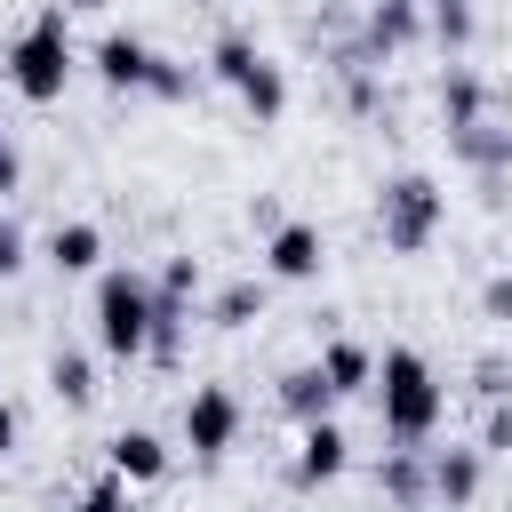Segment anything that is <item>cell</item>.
<instances>
[{
	"mask_svg": "<svg viewBox=\"0 0 512 512\" xmlns=\"http://www.w3.org/2000/svg\"><path fill=\"white\" fill-rule=\"evenodd\" d=\"M280 408H288L296 424H320V416L336 408V384L320 376V360H304V368H288V376H280Z\"/></svg>",
	"mask_w": 512,
	"mask_h": 512,
	"instance_id": "cell-14",
	"label": "cell"
},
{
	"mask_svg": "<svg viewBox=\"0 0 512 512\" xmlns=\"http://www.w3.org/2000/svg\"><path fill=\"white\" fill-rule=\"evenodd\" d=\"M72 64H80V56H72V16H64L56 0H48V8L8 40V56H0V72H8V88H16L24 104H56V96L72 88Z\"/></svg>",
	"mask_w": 512,
	"mask_h": 512,
	"instance_id": "cell-2",
	"label": "cell"
},
{
	"mask_svg": "<svg viewBox=\"0 0 512 512\" xmlns=\"http://www.w3.org/2000/svg\"><path fill=\"white\" fill-rule=\"evenodd\" d=\"M96 344L112 360H144L152 352V280L144 272H128V264L96 272Z\"/></svg>",
	"mask_w": 512,
	"mask_h": 512,
	"instance_id": "cell-4",
	"label": "cell"
},
{
	"mask_svg": "<svg viewBox=\"0 0 512 512\" xmlns=\"http://www.w3.org/2000/svg\"><path fill=\"white\" fill-rule=\"evenodd\" d=\"M384 8H416V0H384Z\"/></svg>",
	"mask_w": 512,
	"mask_h": 512,
	"instance_id": "cell-34",
	"label": "cell"
},
{
	"mask_svg": "<svg viewBox=\"0 0 512 512\" xmlns=\"http://www.w3.org/2000/svg\"><path fill=\"white\" fill-rule=\"evenodd\" d=\"M432 40H440V48L456 56V48L472 40V8H440V0H432Z\"/></svg>",
	"mask_w": 512,
	"mask_h": 512,
	"instance_id": "cell-23",
	"label": "cell"
},
{
	"mask_svg": "<svg viewBox=\"0 0 512 512\" xmlns=\"http://www.w3.org/2000/svg\"><path fill=\"white\" fill-rule=\"evenodd\" d=\"M232 440H240V392L232 384H192V400H184V448L216 464Z\"/></svg>",
	"mask_w": 512,
	"mask_h": 512,
	"instance_id": "cell-6",
	"label": "cell"
},
{
	"mask_svg": "<svg viewBox=\"0 0 512 512\" xmlns=\"http://www.w3.org/2000/svg\"><path fill=\"white\" fill-rule=\"evenodd\" d=\"M344 464H352V440H344L336 416H320V424L296 432V464H288V480H296V488H328V480H344Z\"/></svg>",
	"mask_w": 512,
	"mask_h": 512,
	"instance_id": "cell-8",
	"label": "cell"
},
{
	"mask_svg": "<svg viewBox=\"0 0 512 512\" xmlns=\"http://www.w3.org/2000/svg\"><path fill=\"white\" fill-rule=\"evenodd\" d=\"M16 432H24V416H16V408H8V400H0V464H8V456H16Z\"/></svg>",
	"mask_w": 512,
	"mask_h": 512,
	"instance_id": "cell-30",
	"label": "cell"
},
{
	"mask_svg": "<svg viewBox=\"0 0 512 512\" xmlns=\"http://www.w3.org/2000/svg\"><path fill=\"white\" fill-rule=\"evenodd\" d=\"M440 8H472V0H440Z\"/></svg>",
	"mask_w": 512,
	"mask_h": 512,
	"instance_id": "cell-33",
	"label": "cell"
},
{
	"mask_svg": "<svg viewBox=\"0 0 512 512\" xmlns=\"http://www.w3.org/2000/svg\"><path fill=\"white\" fill-rule=\"evenodd\" d=\"M320 376L336 384V400H344V392H368V384H376V352L352 344V336H336V344L320 352Z\"/></svg>",
	"mask_w": 512,
	"mask_h": 512,
	"instance_id": "cell-18",
	"label": "cell"
},
{
	"mask_svg": "<svg viewBox=\"0 0 512 512\" xmlns=\"http://www.w3.org/2000/svg\"><path fill=\"white\" fill-rule=\"evenodd\" d=\"M48 264H56L64 280H72V272H96V264H104V232H96L88 216L56 224V232H48Z\"/></svg>",
	"mask_w": 512,
	"mask_h": 512,
	"instance_id": "cell-13",
	"label": "cell"
},
{
	"mask_svg": "<svg viewBox=\"0 0 512 512\" xmlns=\"http://www.w3.org/2000/svg\"><path fill=\"white\" fill-rule=\"evenodd\" d=\"M72 512H128V480H112V472L88 480V488L72 496Z\"/></svg>",
	"mask_w": 512,
	"mask_h": 512,
	"instance_id": "cell-22",
	"label": "cell"
},
{
	"mask_svg": "<svg viewBox=\"0 0 512 512\" xmlns=\"http://www.w3.org/2000/svg\"><path fill=\"white\" fill-rule=\"evenodd\" d=\"M248 216H256V232H280V224H288V216H280V200H272V192H256V208H248Z\"/></svg>",
	"mask_w": 512,
	"mask_h": 512,
	"instance_id": "cell-29",
	"label": "cell"
},
{
	"mask_svg": "<svg viewBox=\"0 0 512 512\" xmlns=\"http://www.w3.org/2000/svg\"><path fill=\"white\" fill-rule=\"evenodd\" d=\"M88 64H96V80H104V88H120V96H144V72H152V48H144L136 32H104V40L88 48Z\"/></svg>",
	"mask_w": 512,
	"mask_h": 512,
	"instance_id": "cell-11",
	"label": "cell"
},
{
	"mask_svg": "<svg viewBox=\"0 0 512 512\" xmlns=\"http://www.w3.org/2000/svg\"><path fill=\"white\" fill-rule=\"evenodd\" d=\"M16 176H24V160H16V144L0 136V192H16Z\"/></svg>",
	"mask_w": 512,
	"mask_h": 512,
	"instance_id": "cell-31",
	"label": "cell"
},
{
	"mask_svg": "<svg viewBox=\"0 0 512 512\" xmlns=\"http://www.w3.org/2000/svg\"><path fill=\"white\" fill-rule=\"evenodd\" d=\"M440 224H448V192H440L424 168H408V176H392V184L376 192V232H384L392 256H424V248L440 240Z\"/></svg>",
	"mask_w": 512,
	"mask_h": 512,
	"instance_id": "cell-3",
	"label": "cell"
},
{
	"mask_svg": "<svg viewBox=\"0 0 512 512\" xmlns=\"http://www.w3.org/2000/svg\"><path fill=\"white\" fill-rule=\"evenodd\" d=\"M208 80H224V88H232V96H240L264 128L288 112V72H280V64L248 40V32H224V40L208 48Z\"/></svg>",
	"mask_w": 512,
	"mask_h": 512,
	"instance_id": "cell-5",
	"label": "cell"
},
{
	"mask_svg": "<svg viewBox=\"0 0 512 512\" xmlns=\"http://www.w3.org/2000/svg\"><path fill=\"white\" fill-rule=\"evenodd\" d=\"M448 152H456L480 184L512 176V128H504V120H464V128H448Z\"/></svg>",
	"mask_w": 512,
	"mask_h": 512,
	"instance_id": "cell-10",
	"label": "cell"
},
{
	"mask_svg": "<svg viewBox=\"0 0 512 512\" xmlns=\"http://www.w3.org/2000/svg\"><path fill=\"white\" fill-rule=\"evenodd\" d=\"M472 448H480V456H504V448H512V400H488V424H480Z\"/></svg>",
	"mask_w": 512,
	"mask_h": 512,
	"instance_id": "cell-24",
	"label": "cell"
},
{
	"mask_svg": "<svg viewBox=\"0 0 512 512\" xmlns=\"http://www.w3.org/2000/svg\"><path fill=\"white\" fill-rule=\"evenodd\" d=\"M480 312L488 320H512V272H488L480 280Z\"/></svg>",
	"mask_w": 512,
	"mask_h": 512,
	"instance_id": "cell-26",
	"label": "cell"
},
{
	"mask_svg": "<svg viewBox=\"0 0 512 512\" xmlns=\"http://www.w3.org/2000/svg\"><path fill=\"white\" fill-rule=\"evenodd\" d=\"M368 392H376V424H384L392 448H424L440 432V416H448V392H440V376H432V360L416 344H392L376 360V384Z\"/></svg>",
	"mask_w": 512,
	"mask_h": 512,
	"instance_id": "cell-1",
	"label": "cell"
},
{
	"mask_svg": "<svg viewBox=\"0 0 512 512\" xmlns=\"http://www.w3.org/2000/svg\"><path fill=\"white\" fill-rule=\"evenodd\" d=\"M440 120H448V128L488 120V80H480L472 64H448V72H440Z\"/></svg>",
	"mask_w": 512,
	"mask_h": 512,
	"instance_id": "cell-15",
	"label": "cell"
},
{
	"mask_svg": "<svg viewBox=\"0 0 512 512\" xmlns=\"http://www.w3.org/2000/svg\"><path fill=\"white\" fill-rule=\"evenodd\" d=\"M256 312H264V288H256V280H232V288H216V304H208L216 328H248Z\"/></svg>",
	"mask_w": 512,
	"mask_h": 512,
	"instance_id": "cell-21",
	"label": "cell"
},
{
	"mask_svg": "<svg viewBox=\"0 0 512 512\" xmlns=\"http://www.w3.org/2000/svg\"><path fill=\"white\" fill-rule=\"evenodd\" d=\"M192 88H200V72H192L184 56H160V48H152V72H144V96H160V104H184Z\"/></svg>",
	"mask_w": 512,
	"mask_h": 512,
	"instance_id": "cell-20",
	"label": "cell"
},
{
	"mask_svg": "<svg viewBox=\"0 0 512 512\" xmlns=\"http://www.w3.org/2000/svg\"><path fill=\"white\" fill-rule=\"evenodd\" d=\"M152 288H160V296H184V304H192V288H200V264H192V256H168Z\"/></svg>",
	"mask_w": 512,
	"mask_h": 512,
	"instance_id": "cell-25",
	"label": "cell"
},
{
	"mask_svg": "<svg viewBox=\"0 0 512 512\" xmlns=\"http://www.w3.org/2000/svg\"><path fill=\"white\" fill-rule=\"evenodd\" d=\"M56 8H64V16H88V8H104V0H56Z\"/></svg>",
	"mask_w": 512,
	"mask_h": 512,
	"instance_id": "cell-32",
	"label": "cell"
},
{
	"mask_svg": "<svg viewBox=\"0 0 512 512\" xmlns=\"http://www.w3.org/2000/svg\"><path fill=\"white\" fill-rule=\"evenodd\" d=\"M416 32H424V24H416V8H384V0H376V8H368V40H360V56H368V64H384V56H400Z\"/></svg>",
	"mask_w": 512,
	"mask_h": 512,
	"instance_id": "cell-17",
	"label": "cell"
},
{
	"mask_svg": "<svg viewBox=\"0 0 512 512\" xmlns=\"http://www.w3.org/2000/svg\"><path fill=\"white\" fill-rule=\"evenodd\" d=\"M48 392H56L64 408H88V400H96V368H88V352H56V360H48Z\"/></svg>",
	"mask_w": 512,
	"mask_h": 512,
	"instance_id": "cell-19",
	"label": "cell"
},
{
	"mask_svg": "<svg viewBox=\"0 0 512 512\" xmlns=\"http://www.w3.org/2000/svg\"><path fill=\"white\" fill-rule=\"evenodd\" d=\"M424 472H432V504L464 512L480 496V480H488V456L480 448H424Z\"/></svg>",
	"mask_w": 512,
	"mask_h": 512,
	"instance_id": "cell-9",
	"label": "cell"
},
{
	"mask_svg": "<svg viewBox=\"0 0 512 512\" xmlns=\"http://www.w3.org/2000/svg\"><path fill=\"white\" fill-rule=\"evenodd\" d=\"M472 384H480V400H504V392H512V384H504V360H496V352H488V360L472 368Z\"/></svg>",
	"mask_w": 512,
	"mask_h": 512,
	"instance_id": "cell-28",
	"label": "cell"
},
{
	"mask_svg": "<svg viewBox=\"0 0 512 512\" xmlns=\"http://www.w3.org/2000/svg\"><path fill=\"white\" fill-rule=\"evenodd\" d=\"M384 496H392L400 512H424V504H432V472H424V448H392V456H384Z\"/></svg>",
	"mask_w": 512,
	"mask_h": 512,
	"instance_id": "cell-16",
	"label": "cell"
},
{
	"mask_svg": "<svg viewBox=\"0 0 512 512\" xmlns=\"http://www.w3.org/2000/svg\"><path fill=\"white\" fill-rule=\"evenodd\" d=\"M320 264H328V240H320V224L288 216L280 232H264V272H272V280L304 288V280H320Z\"/></svg>",
	"mask_w": 512,
	"mask_h": 512,
	"instance_id": "cell-7",
	"label": "cell"
},
{
	"mask_svg": "<svg viewBox=\"0 0 512 512\" xmlns=\"http://www.w3.org/2000/svg\"><path fill=\"white\" fill-rule=\"evenodd\" d=\"M16 272H24V224L0 216V280H16Z\"/></svg>",
	"mask_w": 512,
	"mask_h": 512,
	"instance_id": "cell-27",
	"label": "cell"
},
{
	"mask_svg": "<svg viewBox=\"0 0 512 512\" xmlns=\"http://www.w3.org/2000/svg\"><path fill=\"white\" fill-rule=\"evenodd\" d=\"M168 472V440L160 432H144V424H128V432H112V480H160Z\"/></svg>",
	"mask_w": 512,
	"mask_h": 512,
	"instance_id": "cell-12",
	"label": "cell"
}]
</instances>
